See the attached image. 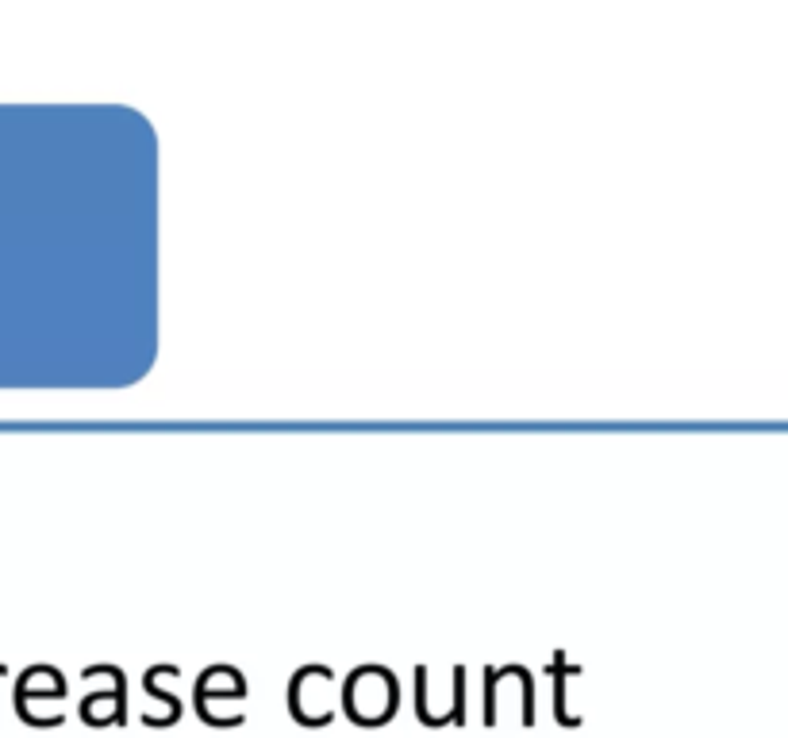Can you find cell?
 Masks as SVG:
<instances>
[{
	"label": "cell",
	"instance_id": "6da1fadb",
	"mask_svg": "<svg viewBox=\"0 0 788 738\" xmlns=\"http://www.w3.org/2000/svg\"><path fill=\"white\" fill-rule=\"evenodd\" d=\"M0 673H4V665H0Z\"/></svg>",
	"mask_w": 788,
	"mask_h": 738
}]
</instances>
